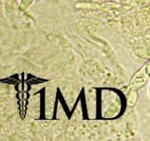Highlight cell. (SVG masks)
<instances>
[{"label": "cell", "mask_w": 150, "mask_h": 141, "mask_svg": "<svg viewBox=\"0 0 150 141\" xmlns=\"http://www.w3.org/2000/svg\"><path fill=\"white\" fill-rule=\"evenodd\" d=\"M145 81H146V77H145L144 75L142 72L138 73L137 75L135 76L133 81H132V86L139 88V87L142 86V85L144 83Z\"/></svg>", "instance_id": "1"}, {"label": "cell", "mask_w": 150, "mask_h": 141, "mask_svg": "<svg viewBox=\"0 0 150 141\" xmlns=\"http://www.w3.org/2000/svg\"><path fill=\"white\" fill-rule=\"evenodd\" d=\"M32 1H33V0H22L20 6H19V10L21 12L26 10L29 7V5L32 4Z\"/></svg>", "instance_id": "2"}, {"label": "cell", "mask_w": 150, "mask_h": 141, "mask_svg": "<svg viewBox=\"0 0 150 141\" xmlns=\"http://www.w3.org/2000/svg\"><path fill=\"white\" fill-rule=\"evenodd\" d=\"M136 98H137V95H136V93L135 92V91H133V92L131 93V94H130V98H129V100H128L129 104L132 105V104H134V103L136 102Z\"/></svg>", "instance_id": "3"}, {"label": "cell", "mask_w": 150, "mask_h": 141, "mask_svg": "<svg viewBox=\"0 0 150 141\" xmlns=\"http://www.w3.org/2000/svg\"><path fill=\"white\" fill-rule=\"evenodd\" d=\"M14 0H11V1H10L8 2V4H7V7H6V9H7V11L8 12V13H10V12H11L12 10L14 9Z\"/></svg>", "instance_id": "4"}]
</instances>
